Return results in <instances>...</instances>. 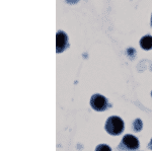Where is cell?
<instances>
[{"mask_svg":"<svg viewBox=\"0 0 152 151\" xmlns=\"http://www.w3.org/2000/svg\"><path fill=\"white\" fill-rule=\"evenodd\" d=\"M105 131L113 136L120 135L124 131L125 124L124 121L120 117L112 116L105 122Z\"/></svg>","mask_w":152,"mask_h":151,"instance_id":"obj_1","label":"cell"},{"mask_svg":"<svg viewBox=\"0 0 152 151\" xmlns=\"http://www.w3.org/2000/svg\"><path fill=\"white\" fill-rule=\"evenodd\" d=\"M90 106L91 108L97 112H102L107 109L109 101L104 96L99 93H95L90 98Z\"/></svg>","mask_w":152,"mask_h":151,"instance_id":"obj_2","label":"cell"},{"mask_svg":"<svg viewBox=\"0 0 152 151\" xmlns=\"http://www.w3.org/2000/svg\"><path fill=\"white\" fill-rule=\"evenodd\" d=\"M120 148H124L126 150H137L139 148V140L131 134H127L122 139Z\"/></svg>","mask_w":152,"mask_h":151,"instance_id":"obj_3","label":"cell"},{"mask_svg":"<svg viewBox=\"0 0 152 151\" xmlns=\"http://www.w3.org/2000/svg\"><path fill=\"white\" fill-rule=\"evenodd\" d=\"M69 47V43H68V36L66 35L63 31H57L56 35V52L62 53Z\"/></svg>","mask_w":152,"mask_h":151,"instance_id":"obj_4","label":"cell"},{"mask_svg":"<svg viewBox=\"0 0 152 151\" xmlns=\"http://www.w3.org/2000/svg\"><path fill=\"white\" fill-rule=\"evenodd\" d=\"M140 46L144 50H151L152 49V36L146 35L140 40Z\"/></svg>","mask_w":152,"mask_h":151,"instance_id":"obj_5","label":"cell"},{"mask_svg":"<svg viewBox=\"0 0 152 151\" xmlns=\"http://www.w3.org/2000/svg\"><path fill=\"white\" fill-rule=\"evenodd\" d=\"M142 121L140 120V119H136V120L134 121L133 123V127H134V130L136 131V132H139V131H141L142 129Z\"/></svg>","mask_w":152,"mask_h":151,"instance_id":"obj_6","label":"cell"},{"mask_svg":"<svg viewBox=\"0 0 152 151\" xmlns=\"http://www.w3.org/2000/svg\"><path fill=\"white\" fill-rule=\"evenodd\" d=\"M95 151H112L111 147L109 145H105V144H99L96 146L95 148Z\"/></svg>","mask_w":152,"mask_h":151,"instance_id":"obj_7","label":"cell"},{"mask_svg":"<svg viewBox=\"0 0 152 151\" xmlns=\"http://www.w3.org/2000/svg\"><path fill=\"white\" fill-rule=\"evenodd\" d=\"M66 2H68V3H70V4H74V3H77L78 0H66Z\"/></svg>","mask_w":152,"mask_h":151,"instance_id":"obj_8","label":"cell"},{"mask_svg":"<svg viewBox=\"0 0 152 151\" xmlns=\"http://www.w3.org/2000/svg\"><path fill=\"white\" fill-rule=\"evenodd\" d=\"M148 147H149V148H150V149L152 150V138H151L150 142H149V144H148Z\"/></svg>","mask_w":152,"mask_h":151,"instance_id":"obj_9","label":"cell"},{"mask_svg":"<svg viewBox=\"0 0 152 151\" xmlns=\"http://www.w3.org/2000/svg\"><path fill=\"white\" fill-rule=\"evenodd\" d=\"M151 26H152V15H151Z\"/></svg>","mask_w":152,"mask_h":151,"instance_id":"obj_10","label":"cell"},{"mask_svg":"<svg viewBox=\"0 0 152 151\" xmlns=\"http://www.w3.org/2000/svg\"><path fill=\"white\" fill-rule=\"evenodd\" d=\"M151 96H152V92H151Z\"/></svg>","mask_w":152,"mask_h":151,"instance_id":"obj_11","label":"cell"}]
</instances>
